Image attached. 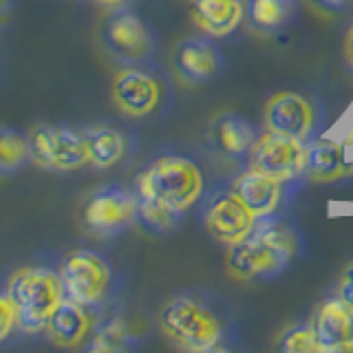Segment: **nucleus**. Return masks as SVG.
<instances>
[{"instance_id":"1","label":"nucleus","mask_w":353,"mask_h":353,"mask_svg":"<svg viewBox=\"0 0 353 353\" xmlns=\"http://www.w3.org/2000/svg\"><path fill=\"white\" fill-rule=\"evenodd\" d=\"M298 250V239L281 221L272 216L259 219L252 234L230 245L228 274L236 281L268 279L283 272Z\"/></svg>"},{"instance_id":"2","label":"nucleus","mask_w":353,"mask_h":353,"mask_svg":"<svg viewBox=\"0 0 353 353\" xmlns=\"http://www.w3.org/2000/svg\"><path fill=\"white\" fill-rule=\"evenodd\" d=\"M135 192L139 199L183 214L203 194V172L192 159L181 154H161L137 174Z\"/></svg>"},{"instance_id":"3","label":"nucleus","mask_w":353,"mask_h":353,"mask_svg":"<svg viewBox=\"0 0 353 353\" xmlns=\"http://www.w3.org/2000/svg\"><path fill=\"white\" fill-rule=\"evenodd\" d=\"M18 309V325L22 334H40L47 329L49 318L66 298L60 270L29 265L14 272L7 281Z\"/></svg>"},{"instance_id":"4","label":"nucleus","mask_w":353,"mask_h":353,"mask_svg":"<svg viewBox=\"0 0 353 353\" xmlns=\"http://www.w3.org/2000/svg\"><path fill=\"white\" fill-rule=\"evenodd\" d=\"M159 327L172 345L183 351H212L223 340V320L212 307L192 296H176L159 314Z\"/></svg>"},{"instance_id":"5","label":"nucleus","mask_w":353,"mask_h":353,"mask_svg":"<svg viewBox=\"0 0 353 353\" xmlns=\"http://www.w3.org/2000/svg\"><path fill=\"white\" fill-rule=\"evenodd\" d=\"M31 161L53 172H71L88 163L84 130L66 124H38L31 130Z\"/></svg>"},{"instance_id":"6","label":"nucleus","mask_w":353,"mask_h":353,"mask_svg":"<svg viewBox=\"0 0 353 353\" xmlns=\"http://www.w3.org/2000/svg\"><path fill=\"white\" fill-rule=\"evenodd\" d=\"M64 294L88 309L102 305L113 285L110 263L93 250H75L60 265Z\"/></svg>"},{"instance_id":"7","label":"nucleus","mask_w":353,"mask_h":353,"mask_svg":"<svg viewBox=\"0 0 353 353\" xmlns=\"http://www.w3.org/2000/svg\"><path fill=\"white\" fill-rule=\"evenodd\" d=\"M305 141L281 135V132H274L268 128L261 135H256L248 152L250 168L270 174L274 179L283 181L285 185L305 179Z\"/></svg>"},{"instance_id":"8","label":"nucleus","mask_w":353,"mask_h":353,"mask_svg":"<svg viewBox=\"0 0 353 353\" xmlns=\"http://www.w3.org/2000/svg\"><path fill=\"white\" fill-rule=\"evenodd\" d=\"M139 196L121 185H104L84 205V225L97 236H115L137 221Z\"/></svg>"},{"instance_id":"9","label":"nucleus","mask_w":353,"mask_h":353,"mask_svg":"<svg viewBox=\"0 0 353 353\" xmlns=\"http://www.w3.org/2000/svg\"><path fill=\"white\" fill-rule=\"evenodd\" d=\"M102 40L106 51L124 64H137L146 60L152 51V36L146 22L135 11L124 7L108 18Z\"/></svg>"},{"instance_id":"10","label":"nucleus","mask_w":353,"mask_h":353,"mask_svg":"<svg viewBox=\"0 0 353 353\" xmlns=\"http://www.w3.org/2000/svg\"><path fill=\"white\" fill-rule=\"evenodd\" d=\"M263 119L268 130L309 143L316 132L318 115L316 106L309 102V97L294 91H281L272 95L270 102L265 104Z\"/></svg>"},{"instance_id":"11","label":"nucleus","mask_w":353,"mask_h":353,"mask_svg":"<svg viewBox=\"0 0 353 353\" xmlns=\"http://www.w3.org/2000/svg\"><path fill=\"white\" fill-rule=\"evenodd\" d=\"M115 106L128 117H146L161 102V84L150 71L126 64L110 84Z\"/></svg>"},{"instance_id":"12","label":"nucleus","mask_w":353,"mask_h":353,"mask_svg":"<svg viewBox=\"0 0 353 353\" xmlns=\"http://www.w3.org/2000/svg\"><path fill=\"white\" fill-rule=\"evenodd\" d=\"M256 216H254L245 203L234 192H219L214 194L203 208V223L208 234L225 245H234L252 234L256 228Z\"/></svg>"},{"instance_id":"13","label":"nucleus","mask_w":353,"mask_h":353,"mask_svg":"<svg viewBox=\"0 0 353 353\" xmlns=\"http://www.w3.org/2000/svg\"><path fill=\"white\" fill-rule=\"evenodd\" d=\"M312 325L323 353L351 351L353 340V309L340 296L329 298L316 309Z\"/></svg>"},{"instance_id":"14","label":"nucleus","mask_w":353,"mask_h":353,"mask_svg":"<svg viewBox=\"0 0 353 353\" xmlns=\"http://www.w3.org/2000/svg\"><path fill=\"white\" fill-rule=\"evenodd\" d=\"M232 192L245 203V208L256 219H268L274 216L276 210L281 208L285 183L261 170L248 168L232 183Z\"/></svg>"},{"instance_id":"15","label":"nucleus","mask_w":353,"mask_h":353,"mask_svg":"<svg viewBox=\"0 0 353 353\" xmlns=\"http://www.w3.org/2000/svg\"><path fill=\"white\" fill-rule=\"evenodd\" d=\"M353 174V161L347 154V146L334 139H316L307 143L305 179L316 183H331L342 176Z\"/></svg>"},{"instance_id":"16","label":"nucleus","mask_w":353,"mask_h":353,"mask_svg":"<svg viewBox=\"0 0 353 353\" xmlns=\"http://www.w3.org/2000/svg\"><path fill=\"white\" fill-rule=\"evenodd\" d=\"M223 60L212 42L203 38H188L174 51V71L188 84H201L214 77Z\"/></svg>"},{"instance_id":"17","label":"nucleus","mask_w":353,"mask_h":353,"mask_svg":"<svg viewBox=\"0 0 353 353\" xmlns=\"http://www.w3.org/2000/svg\"><path fill=\"white\" fill-rule=\"evenodd\" d=\"M208 139L219 154L228 159H248V152L256 139V130L250 121L239 113L219 115L208 130Z\"/></svg>"},{"instance_id":"18","label":"nucleus","mask_w":353,"mask_h":353,"mask_svg":"<svg viewBox=\"0 0 353 353\" xmlns=\"http://www.w3.org/2000/svg\"><path fill=\"white\" fill-rule=\"evenodd\" d=\"M194 25L210 38H225L234 33L245 18L243 0H192Z\"/></svg>"},{"instance_id":"19","label":"nucleus","mask_w":353,"mask_h":353,"mask_svg":"<svg viewBox=\"0 0 353 353\" xmlns=\"http://www.w3.org/2000/svg\"><path fill=\"white\" fill-rule=\"evenodd\" d=\"M93 327L91 320V309L71 301V298H64L60 307L55 309L53 316L47 323V334L49 338L60 347H80L82 342L88 338Z\"/></svg>"},{"instance_id":"20","label":"nucleus","mask_w":353,"mask_h":353,"mask_svg":"<svg viewBox=\"0 0 353 353\" xmlns=\"http://www.w3.org/2000/svg\"><path fill=\"white\" fill-rule=\"evenodd\" d=\"M86 146H88V163L99 170L113 168L126 154V135L115 126L93 124L84 128Z\"/></svg>"},{"instance_id":"21","label":"nucleus","mask_w":353,"mask_h":353,"mask_svg":"<svg viewBox=\"0 0 353 353\" xmlns=\"http://www.w3.org/2000/svg\"><path fill=\"white\" fill-rule=\"evenodd\" d=\"M298 14L296 0H248L245 20L259 33H276L292 25Z\"/></svg>"},{"instance_id":"22","label":"nucleus","mask_w":353,"mask_h":353,"mask_svg":"<svg viewBox=\"0 0 353 353\" xmlns=\"http://www.w3.org/2000/svg\"><path fill=\"white\" fill-rule=\"evenodd\" d=\"M31 161V139L16 128L0 126V176L22 170Z\"/></svg>"},{"instance_id":"23","label":"nucleus","mask_w":353,"mask_h":353,"mask_svg":"<svg viewBox=\"0 0 353 353\" xmlns=\"http://www.w3.org/2000/svg\"><path fill=\"white\" fill-rule=\"evenodd\" d=\"M128 340H130V331L126 323L121 318H113V320H106V323H102L93 331V340L88 342L86 349L104 351V353L124 351L128 347Z\"/></svg>"},{"instance_id":"24","label":"nucleus","mask_w":353,"mask_h":353,"mask_svg":"<svg viewBox=\"0 0 353 353\" xmlns=\"http://www.w3.org/2000/svg\"><path fill=\"white\" fill-rule=\"evenodd\" d=\"M276 349L283 353H323L314 325H294L287 331H283Z\"/></svg>"},{"instance_id":"25","label":"nucleus","mask_w":353,"mask_h":353,"mask_svg":"<svg viewBox=\"0 0 353 353\" xmlns=\"http://www.w3.org/2000/svg\"><path fill=\"white\" fill-rule=\"evenodd\" d=\"M183 214H176L172 210L163 208L161 203L148 201V199H139V210H137V221L148 228L150 232H168L181 221Z\"/></svg>"},{"instance_id":"26","label":"nucleus","mask_w":353,"mask_h":353,"mask_svg":"<svg viewBox=\"0 0 353 353\" xmlns=\"http://www.w3.org/2000/svg\"><path fill=\"white\" fill-rule=\"evenodd\" d=\"M16 331H20L18 309H16L14 298H11V294L5 287V290H0V345L14 336Z\"/></svg>"},{"instance_id":"27","label":"nucleus","mask_w":353,"mask_h":353,"mask_svg":"<svg viewBox=\"0 0 353 353\" xmlns=\"http://www.w3.org/2000/svg\"><path fill=\"white\" fill-rule=\"evenodd\" d=\"M338 296L353 309V263L347 265V270L340 276V287H338Z\"/></svg>"},{"instance_id":"28","label":"nucleus","mask_w":353,"mask_h":353,"mask_svg":"<svg viewBox=\"0 0 353 353\" xmlns=\"http://www.w3.org/2000/svg\"><path fill=\"white\" fill-rule=\"evenodd\" d=\"M309 3L323 14H342L353 5V0H309Z\"/></svg>"},{"instance_id":"29","label":"nucleus","mask_w":353,"mask_h":353,"mask_svg":"<svg viewBox=\"0 0 353 353\" xmlns=\"http://www.w3.org/2000/svg\"><path fill=\"white\" fill-rule=\"evenodd\" d=\"M16 14V0H0V33H3Z\"/></svg>"},{"instance_id":"30","label":"nucleus","mask_w":353,"mask_h":353,"mask_svg":"<svg viewBox=\"0 0 353 353\" xmlns=\"http://www.w3.org/2000/svg\"><path fill=\"white\" fill-rule=\"evenodd\" d=\"M345 55H347V60H349L351 69H353V25L347 31V38H345Z\"/></svg>"},{"instance_id":"31","label":"nucleus","mask_w":353,"mask_h":353,"mask_svg":"<svg viewBox=\"0 0 353 353\" xmlns=\"http://www.w3.org/2000/svg\"><path fill=\"white\" fill-rule=\"evenodd\" d=\"M97 3L104 5V7H110V9H121L128 3V0H97Z\"/></svg>"},{"instance_id":"32","label":"nucleus","mask_w":353,"mask_h":353,"mask_svg":"<svg viewBox=\"0 0 353 353\" xmlns=\"http://www.w3.org/2000/svg\"><path fill=\"white\" fill-rule=\"evenodd\" d=\"M342 143H345L347 148H353V121H351V126L347 128L345 137H342Z\"/></svg>"}]
</instances>
